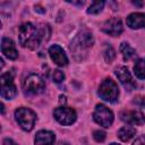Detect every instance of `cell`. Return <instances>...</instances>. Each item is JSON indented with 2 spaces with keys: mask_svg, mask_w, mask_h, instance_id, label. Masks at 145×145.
I'll use <instances>...</instances> for the list:
<instances>
[{
  "mask_svg": "<svg viewBox=\"0 0 145 145\" xmlns=\"http://www.w3.org/2000/svg\"><path fill=\"white\" fill-rule=\"evenodd\" d=\"M1 96L6 100H11L17 94V88L14 83V76L10 71H6L1 75Z\"/></svg>",
  "mask_w": 145,
  "mask_h": 145,
  "instance_id": "7",
  "label": "cell"
},
{
  "mask_svg": "<svg viewBox=\"0 0 145 145\" xmlns=\"http://www.w3.org/2000/svg\"><path fill=\"white\" fill-rule=\"evenodd\" d=\"M110 2H111V8H112V10H117L118 9V5H117V2H116V0H110Z\"/></svg>",
  "mask_w": 145,
  "mask_h": 145,
  "instance_id": "26",
  "label": "cell"
},
{
  "mask_svg": "<svg viewBox=\"0 0 145 145\" xmlns=\"http://www.w3.org/2000/svg\"><path fill=\"white\" fill-rule=\"evenodd\" d=\"M93 119L97 125L104 128H109L113 122L114 116L108 106H105L104 104H97L93 112Z\"/></svg>",
  "mask_w": 145,
  "mask_h": 145,
  "instance_id": "6",
  "label": "cell"
},
{
  "mask_svg": "<svg viewBox=\"0 0 145 145\" xmlns=\"http://www.w3.org/2000/svg\"><path fill=\"white\" fill-rule=\"evenodd\" d=\"M135 135H136V129H135L134 127H130V126L121 127V128L118 130V137H119V139L122 140V142H128V140H130Z\"/></svg>",
  "mask_w": 145,
  "mask_h": 145,
  "instance_id": "16",
  "label": "cell"
},
{
  "mask_svg": "<svg viewBox=\"0 0 145 145\" xmlns=\"http://www.w3.org/2000/svg\"><path fill=\"white\" fill-rule=\"evenodd\" d=\"M103 56H104V59H105L106 62H111L116 58V51L110 44H105V48H104V51H103Z\"/></svg>",
  "mask_w": 145,
  "mask_h": 145,
  "instance_id": "20",
  "label": "cell"
},
{
  "mask_svg": "<svg viewBox=\"0 0 145 145\" xmlns=\"http://www.w3.org/2000/svg\"><path fill=\"white\" fill-rule=\"evenodd\" d=\"M65 79V74L61 70H54L53 71V80L57 84H60L61 82H63Z\"/></svg>",
  "mask_w": 145,
  "mask_h": 145,
  "instance_id": "22",
  "label": "cell"
},
{
  "mask_svg": "<svg viewBox=\"0 0 145 145\" xmlns=\"http://www.w3.org/2000/svg\"><path fill=\"white\" fill-rule=\"evenodd\" d=\"M49 54L51 60L59 67H65L68 65V58L63 51V49L58 45V44H53L50 46L49 49Z\"/></svg>",
  "mask_w": 145,
  "mask_h": 145,
  "instance_id": "12",
  "label": "cell"
},
{
  "mask_svg": "<svg viewBox=\"0 0 145 145\" xmlns=\"http://www.w3.org/2000/svg\"><path fill=\"white\" fill-rule=\"evenodd\" d=\"M99 95L102 100L114 103L119 96V88L112 78H105L99 86Z\"/></svg>",
  "mask_w": 145,
  "mask_h": 145,
  "instance_id": "3",
  "label": "cell"
},
{
  "mask_svg": "<svg viewBox=\"0 0 145 145\" xmlns=\"http://www.w3.org/2000/svg\"><path fill=\"white\" fill-rule=\"evenodd\" d=\"M114 72H116V76L118 77V79L120 80V83L122 84V86L125 87L126 91L131 92L136 88V83H135V80H134V78H133V76L129 72L127 67L120 66V67L114 69Z\"/></svg>",
  "mask_w": 145,
  "mask_h": 145,
  "instance_id": "9",
  "label": "cell"
},
{
  "mask_svg": "<svg viewBox=\"0 0 145 145\" xmlns=\"http://www.w3.org/2000/svg\"><path fill=\"white\" fill-rule=\"evenodd\" d=\"M15 118L23 130L31 131L36 121V113L28 108H18L15 111Z\"/></svg>",
  "mask_w": 145,
  "mask_h": 145,
  "instance_id": "4",
  "label": "cell"
},
{
  "mask_svg": "<svg viewBox=\"0 0 145 145\" xmlns=\"http://www.w3.org/2000/svg\"><path fill=\"white\" fill-rule=\"evenodd\" d=\"M53 117L60 125H63V126L72 125L77 119L76 111L68 106H59L54 109Z\"/></svg>",
  "mask_w": 145,
  "mask_h": 145,
  "instance_id": "8",
  "label": "cell"
},
{
  "mask_svg": "<svg viewBox=\"0 0 145 145\" xmlns=\"http://www.w3.org/2000/svg\"><path fill=\"white\" fill-rule=\"evenodd\" d=\"M105 136H106V134L103 131V130H95L94 133H93V138L96 140V142H99V143H102V142H104V139H105Z\"/></svg>",
  "mask_w": 145,
  "mask_h": 145,
  "instance_id": "21",
  "label": "cell"
},
{
  "mask_svg": "<svg viewBox=\"0 0 145 145\" xmlns=\"http://www.w3.org/2000/svg\"><path fill=\"white\" fill-rule=\"evenodd\" d=\"M60 102L65 104V103H66V96H62V95H61V96H60Z\"/></svg>",
  "mask_w": 145,
  "mask_h": 145,
  "instance_id": "27",
  "label": "cell"
},
{
  "mask_svg": "<svg viewBox=\"0 0 145 145\" xmlns=\"http://www.w3.org/2000/svg\"><path fill=\"white\" fill-rule=\"evenodd\" d=\"M134 144L136 145V144H145V136H140L139 138H137L135 142H134Z\"/></svg>",
  "mask_w": 145,
  "mask_h": 145,
  "instance_id": "25",
  "label": "cell"
},
{
  "mask_svg": "<svg viewBox=\"0 0 145 145\" xmlns=\"http://www.w3.org/2000/svg\"><path fill=\"white\" fill-rule=\"evenodd\" d=\"M1 52L5 57L10 60H15L18 58V51L12 40L8 37H2L1 40Z\"/></svg>",
  "mask_w": 145,
  "mask_h": 145,
  "instance_id": "13",
  "label": "cell"
},
{
  "mask_svg": "<svg viewBox=\"0 0 145 145\" xmlns=\"http://www.w3.org/2000/svg\"><path fill=\"white\" fill-rule=\"evenodd\" d=\"M23 89L26 94L39 95L44 92L45 83L42 79V77L39 76L37 74H29L23 83Z\"/></svg>",
  "mask_w": 145,
  "mask_h": 145,
  "instance_id": "5",
  "label": "cell"
},
{
  "mask_svg": "<svg viewBox=\"0 0 145 145\" xmlns=\"http://www.w3.org/2000/svg\"><path fill=\"white\" fill-rule=\"evenodd\" d=\"M104 1L105 0H93V3L87 9V14L96 15V14L101 12L103 7H104Z\"/></svg>",
  "mask_w": 145,
  "mask_h": 145,
  "instance_id": "19",
  "label": "cell"
},
{
  "mask_svg": "<svg viewBox=\"0 0 145 145\" xmlns=\"http://www.w3.org/2000/svg\"><path fill=\"white\" fill-rule=\"evenodd\" d=\"M51 34L49 25L41 24L40 27L34 26L32 23H24L18 28V39L20 45L34 50L40 46L41 42L48 41Z\"/></svg>",
  "mask_w": 145,
  "mask_h": 145,
  "instance_id": "1",
  "label": "cell"
},
{
  "mask_svg": "<svg viewBox=\"0 0 145 145\" xmlns=\"http://www.w3.org/2000/svg\"><path fill=\"white\" fill-rule=\"evenodd\" d=\"M120 52H121V54H122V57H123V60H126V61H128V60H131V59H134V58H136V51H135V49H133L128 43H126V42H122L121 44H120Z\"/></svg>",
  "mask_w": 145,
  "mask_h": 145,
  "instance_id": "17",
  "label": "cell"
},
{
  "mask_svg": "<svg viewBox=\"0 0 145 145\" xmlns=\"http://www.w3.org/2000/svg\"><path fill=\"white\" fill-rule=\"evenodd\" d=\"M102 31L104 33H106L108 35L110 36H119L122 31H123V27H122V23H121V19L120 18H117V17H112L110 19H108L103 26H102Z\"/></svg>",
  "mask_w": 145,
  "mask_h": 145,
  "instance_id": "11",
  "label": "cell"
},
{
  "mask_svg": "<svg viewBox=\"0 0 145 145\" xmlns=\"http://www.w3.org/2000/svg\"><path fill=\"white\" fill-rule=\"evenodd\" d=\"M94 43V39L92 33L88 31L80 32L70 43V51L72 52L76 60H83L86 57L87 51L92 48Z\"/></svg>",
  "mask_w": 145,
  "mask_h": 145,
  "instance_id": "2",
  "label": "cell"
},
{
  "mask_svg": "<svg viewBox=\"0 0 145 145\" xmlns=\"http://www.w3.org/2000/svg\"><path fill=\"white\" fill-rule=\"evenodd\" d=\"M126 22H127V25L133 29H137L142 27L145 28V14L133 12L127 17Z\"/></svg>",
  "mask_w": 145,
  "mask_h": 145,
  "instance_id": "14",
  "label": "cell"
},
{
  "mask_svg": "<svg viewBox=\"0 0 145 145\" xmlns=\"http://www.w3.org/2000/svg\"><path fill=\"white\" fill-rule=\"evenodd\" d=\"M134 72L139 79H145V58L136 61L134 66Z\"/></svg>",
  "mask_w": 145,
  "mask_h": 145,
  "instance_id": "18",
  "label": "cell"
},
{
  "mask_svg": "<svg viewBox=\"0 0 145 145\" xmlns=\"http://www.w3.org/2000/svg\"><path fill=\"white\" fill-rule=\"evenodd\" d=\"M69 3H72L75 6H83V1L82 0H66Z\"/></svg>",
  "mask_w": 145,
  "mask_h": 145,
  "instance_id": "24",
  "label": "cell"
},
{
  "mask_svg": "<svg viewBox=\"0 0 145 145\" xmlns=\"http://www.w3.org/2000/svg\"><path fill=\"white\" fill-rule=\"evenodd\" d=\"M131 2H133L136 7H138V8L143 7V5H144V0H131Z\"/></svg>",
  "mask_w": 145,
  "mask_h": 145,
  "instance_id": "23",
  "label": "cell"
},
{
  "mask_svg": "<svg viewBox=\"0 0 145 145\" xmlns=\"http://www.w3.org/2000/svg\"><path fill=\"white\" fill-rule=\"evenodd\" d=\"M122 121L130 125H143L145 122V116L138 110H123L119 113Z\"/></svg>",
  "mask_w": 145,
  "mask_h": 145,
  "instance_id": "10",
  "label": "cell"
},
{
  "mask_svg": "<svg viewBox=\"0 0 145 145\" xmlns=\"http://www.w3.org/2000/svg\"><path fill=\"white\" fill-rule=\"evenodd\" d=\"M54 134L49 130H40L35 135L34 143L35 144H53L54 143Z\"/></svg>",
  "mask_w": 145,
  "mask_h": 145,
  "instance_id": "15",
  "label": "cell"
}]
</instances>
